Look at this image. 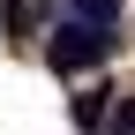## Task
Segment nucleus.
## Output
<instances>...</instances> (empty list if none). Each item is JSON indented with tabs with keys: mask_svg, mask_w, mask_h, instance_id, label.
<instances>
[{
	"mask_svg": "<svg viewBox=\"0 0 135 135\" xmlns=\"http://www.w3.org/2000/svg\"><path fill=\"white\" fill-rule=\"evenodd\" d=\"M120 53V38H113L105 23H75V15H60L53 23V45H45V68H53L60 83H75V75H90L98 60H113Z\"/></svg>",
	"mask_w": 135,
	"mask_h": 135,
	"instance_id": "obj_1",
	"label": "nucleus"
},
{
	"mask_svg": "<svg viewBox=\"0 0 135 135\" xmlns=\"http://www.w3.org/2000/svg\"><path fill=\"white\" fill-rule=\"evenodd\" d=\"M113 98H120V90H105V83L75 90V128H83V135H105V113H113Z\"/></svg>",
	"mask_w": 135,
	"mask_h": 135,
	"instance_id": "obj_2",
	"label": "nucleus"
},
{
	"mask_svg": "<svg viewBox=\"0 0 135 135\" xmlns=\"http://www.w3.org/2000/svg\"><path fill=\"white\" fill-rule=\"evenodd\" d=\"M105 135H135V98H113V128Z\"/></svg>",
	"mask_w": 135,
	"mask_h": 135,
	"instance_id": "obj_3",
	"label": "nucleus"
}]
</instances>
